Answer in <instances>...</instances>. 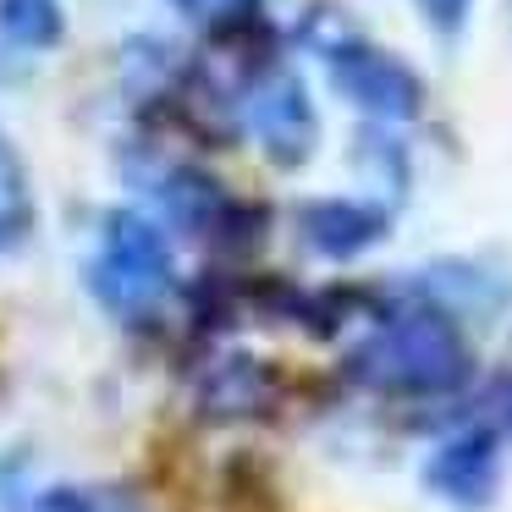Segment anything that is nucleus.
<instances>
[{"label": "nucleus", "mask_w": 512, "mask_h": 512, "mask_svg": "<svg viewBox=\"0 0 512 512\" xmlns=\"http://www.w3.org/2000/svg\"><path fill=\"white\" fill-rule=\"evenodd\" d=\"M17 215H23V182H17V160L0 144V232H6Z\"/></svg>", "instance_id": "9d476101"}, {"label": "nucleus", "mask_w": 512, "mask_h": 512, "mask_svg": "<svg viewBox=\"0 0 512 512\" xmlns=\"http://www.w3.org/2000/svg\"><path fill=\"white\" fill-rule=\"evenodd\" d=\"M100 303H111L116 314H149L171 287V254L160 243V232L149 221H138L133 210H116L105 221V259L94 270Z\"/></svg>", "instance_id": "f03ea898"}, {"label": "nucleus", "mask_w": 512, "mask_h": 512, "mask_svg": "<svg viewBox=\"0 0 512 512\" xmlns=\"http://www.w3.org/2000/svg\"><path fill=\"white\" fill-rule=\"evenodd\" d=\"M265 402V369L254 358H221L199 386V408L215 419H243Z\"/></svg>", "instance_id": "39448f33"}, {"label": "nucleus", "mask_w": 512, "mask_h": 512, "mask_svg": "<svg viewBox=\"0 0 512 512\" xmlns=\"http://www.w3.org/2000/svg\"><path fill=\"white\" fill-rule=\"evenodd\" d=\"M182 6H193V0H182Z\"/></svg>", "instance_id": "ddd939ff"}, {"label": "nucleus", "mask_w": 512, "mask_h": 512, "mask_svg": "<svg viewBox=\"0 0 512 512\" xmlns=\"http://www.w3.org/2000/svg\"><path fill=\"white\" fill-rule=\"evenodd\" d=\"M166 204H171V215H177L188 232H204V226L221 215V193H215L204 177H177L166 188Z\"/></svg>", "instance_id": "1a4fd4ad"}, {"label": "nucleus", "mask_w": 512, "mask_h": 512, "mask_svg": "<svg viewBox=\"0 0 512 512\" xmlns=\"http://www.w3.org/2000/svg\"><path fill=\"white\" fill-rule=\"evenodd\" d=\"M375 232H380V215L358 210V204H314V210L303 215V237H309L320 254H358Z\"/></svg>", "instance_id": "423d86ee"}, {"label": "nucleus", "mask_w": 512, "mask_h": 512, "mask_svg": "<svg viewBox=\"0 0 512 512\" xmlns=\"http://www.w3.org/2000/svg\"><path fill=\"white\" fill-rule=\"evenodd\" d=\"M34 512H100L83 490H72V485H50V490H39L34 496Z\"/></svg>", "instance_id": "9b49d317"}, {"label": "nucleus", "mask_w": 512, "mask_h": 512, "mask_svg": "<svg viewBox=\"0 0 512 512\" xmlns=\"http://www.w3.org/2000/svg\"><path fill=\"white\" fill-rule=\"evenodd\" d=\"M259 138H265L276 155L298 160L314 138V122H309V105H303L298 83H281L265 105H259Z\"/></svg>", "instance_id": "0eeeda50"}, {"label": "nucleus", "mask_w": 512, "mask_h": 512, "mask_svg": "<svg viewBox=\"0 0 512 512\" xmlns=\"http://www.w3.org/2000/svg\"><path fill=\"white\" fill-rule=\"evenodd\" d=\"M490 424L512 430V380H501V386L490 391Z\"/></svg>", "instance_id": "f8f14e48"}, {"label": "nucleus", "mask_w": 512, "mask_h": 512, "mask_svg": "<svg viewBox=\"0 0 512 512\" xmlns=\"http://www.w3.org/2000/svg\"><path fill=\"white\" fill-rule=\"evenodd\" d=\"M353 369L369 386L386 391H452L468 380L474 358L457 342V331L435 314H397L358 347Z\"/></svg>", "instance_id": "f257e3e1"}, {"label": "nucleus", "mask_w": 512, "mask_h": 512, "mask_svg": "<svg viewBox=\"0 0 512 512\" xmlns=\"http://www.w3.org/2000/svg\"><path fill=\"white\" fill-rule=\"evenodd\" d=\"M336 72H342L347 89H353L364 105H375V111L408 116L413 105H419L413 78L402 67H391V61H380V56H347V61H336Z\"/></svg>", "instance_id": "20e7f679"}, {"label": "nucleus", "mask_w": 512, "mask_h": 512, "mask_svg": "<svg viewBox=\"0 0 512 512\" xmlns=\"http://www.w3.org/2000/svg\"><path fill=\"white\" fill-rule=\"evenodd\" d=\"M424 485L457 507H479L496 490V430H463L424 463Z\"/></svg>", "instance_id": "7ed1b4c3"}, {"label": "nucleus", "mask_w": 512, "mask_h": 512, "mask_svg": "<svg viewBox=\"0 0 512 512\" xmlns=\"http://www.w3.org/2000/svg\"><path fill=\"white\" fill-rule=\"evenodd\" d=\"M0 34L17 45H56L61 6L56 0H0Z\"/></svg>", "instance_id": "6e6552de"}]
</instances>
